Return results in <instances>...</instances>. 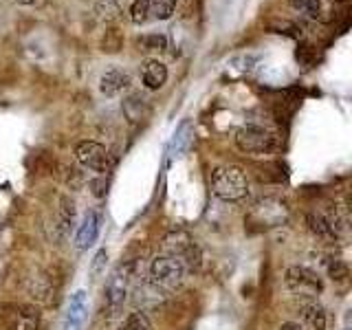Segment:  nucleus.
<instances>
[{"label": "nucleus", "mask_w": 352, "mask_h": 330, "mask_svg": "<svg viewBox=\"0 0 352 330\" xmlns=\"http://www.w3.org/2000/svg\"><path fill=\"white\" fill-rule=\"evenodd\" d=\"M212 192L225 203H242L249 198L251 183L238 165H220L212 172Z\"/></svg>", "instance_id": "1"}, {"label": "nucleus", "mask_w": 352, "mask_h": 330, "mask_svg": "<svg viewBox=\"0 0 352 330\" xmlns=\"http://www.w3.org/2000/svg\"><path fill=\"white\" fill-rule=\"evenodd\" d=\"M132 273L130 264H119V267L108 275L106 286H104V317L115 319L121 311L124 304L128 302V295L132 289Z\"/></svg>", "instance_id": "2"}, {"label": "nucleus", "mask_w": 352, "mask_h": 330, "mask_svg": "<svg viewBox=\"0 0 352 330\" xmlns=\"http://www.w3.org/2000/svg\"><path fill=\"white\" fill-rule=\"evenodd\" d=\"M291 207L280 196H262L260 201L251 205V212L247 216L249 225L256 229H275L289 223Z\"/></svg>", "instance_id": "3"}, {"label": "nucleus", "mask_w": 352, "mask_h": 330, "mask_svg": "<svg viewBox=\"0 0 352 330\" xmlns=\"http://www.w3.org/2000/svg\"><path fill=\"white\" fill-rule=\"evenodd\" d=\"M161 242H163V253L179 258L185 264L187 271H194L198 264H201V251H198L196 240L187 229L174 227L163 236Z\"/></svg>", "instance_id": "4"}, {"label": "nucleus", "mask_w": 352, "mask_h": 330, "mask_svg": "<svg viewBox=\"0 0 352 330\" xmlns=\"http://www.w3.org/2000/svg\"><path fill=\"white\" fill-rule=\"evenodd\" d=\"M236 146L245 154H256V157H264V154H273L280 148V139L275 132L269 128H262L256 124L242 126L236 132Z\"/></svg>", "instance_id": "5"}, {"label": "nucleus", "mask_w": 352, "mask_h": 330, "mask_svg": "<svg viewBox=\"0 0 352 330\" xmlns=\"http://www.w3.org/2000/svg\"><path fill=\"white\" fill-rule=\"evenodd\" d=\"M185 275H187L185 264L179 258L168 256V253H159L150 262V282L157 289H165V291L179 289L185 282Z\"/></svg>", "instance_id": "6"}, {"label": "nucleus", "mask_w": 352, "mask_h": 330, "mask_svg": "<svg viewBox=\"0 0 352 330\" xmlns=\"http://www.w3.org/2000/svg\"><path fill=\"white\" fill-rule=\"evenodd\" d=\"M284 286L295 295L302 297H317L324 293V280L317 271L304 264H293L284 271Z\"/></svg>", "instance_id": "7"}, {"label": "nucleus", "mask_w": 352, "mask_h": 330, "mask_svg": "<svg viewBox=\"0 0 352 330\" xmlns=\"http://www.w3.org/2000/svg\"><path fill=\"white\" fill-rule=\"evenodd\" d=\"M5 330H38L40 328V308L36 304H9L3 308Z\"/></svg>", "instance_id": "8"}, {"label": "nucleus", "mask_w": 352, "mask_h": 330, "mask_svg": "<svg viewBox=\"0 0 352 330\" xmlns=\"http://www.w3.org/2000/svg\"><path fill=\"white\" fill-rule=\"evenodd\" d=\"M75 157L86 170L97 172V174H106L113 168V159H110V152L97 141H80L75 148Z\"/></svg>", "instance_id": "9"}, {"label": "nucleus", "mask_w": 352, "mask_h": 330, "mask_svg": "<svg viewBox=\"0 0 352 330\" xmlns=\"http://www.w3.org/2000/svg\"><path fill=\"white\" fill-rule=\"evenodd\" d=\"M88 319V295L86 291H75L66 304V313L62 319V330H84Z\"/></svg>", "instance_id": "10"}, {"label": "nucleus", "mask_w": 352, "mask_h": 330, "mask_svg": "<svg viewBox=\"0 0 352 330\" xmlns=\"http://www.w3.org/2000/svg\"><path fill=\"white\" fill-rule=\"evenodd\" d=\"M99 231H102V216H99V212H95V209H91V212H86L82 225L77 227L75 247L80 251L91 249L99 238Z\"/></svg>", "instance_id": "11"}, {"label": "nucleus", "mask_w": 352, "mask_h": 330, "mask_svg": "<svg viewBox=\"0 0 352 330\" xmlns=\"http://www.w3.org/2000/svg\"><path fill=\"white\" fill-rule=\"evenodd\" d=\"M130 82L132 80L128 71L119 69V66H110V69H106L102 77H99V93L106 97H117L124 91H128Z\"/></svg>", "instance_id": "12"}, {"label": "nucleus", "mask_w": 352, "mask_h": 330, "mask_svg": "<svg viewBox=\"0 0 352 330\" xmlns=\"http://www.w3.org/2000/svg\"><path fill=\"white\" fill-rule=\"evenodd\" d=\"M297 313H300V326H302V330H326L328 315H326L322 304H317L313 300L304 302Z\"/></svg>", "instance_id": "13"}, {"label": "nucleus", "mask_w": 352, "mask_h": 330, "mask_svg": "<svg viewBox=\"0 0 352 330\" xmlns=\"http://www.w3.org/2000/svg\"><path fill=\"white\" fill-rule=\"evenodd\" d=\"M306 225H308V231H311V234L319 242H324V245H333V242L339 238L337 231L330 227V223H328L322 212H308L306 214Z\"/></svg>", "instance_id": "14"}, {"label": "nucleus", "mask_w": 352, "mask_h": 330, "mask_svg": "<svg viewBox=\"0 0 352 330\" xmlns=\"http://www.w3.org/2000/svg\"><path fill=\"white\" fill-rule=\"evenodd\" d=\"M141 80H143V84H146V88H150V91H159V88H163L165 82H168V66L159 60H148L146 64H143Z\"/></svg>", "instance_id": "15"}, {"label": "nucleus", "mask_w": 352, "mask_h": 330, "mask_svg": "<svg viewBox=\"0 0 352 330\" xmlns=\"http://www.w3.org/2000/svg\"><path fill=\"white\" fill-rule=\"evenodd\" d=\"M192 124L190 121H183V124L174 130V135H172V141H170V157H183V154L190 150L192 146Z\"/></svg>", "instance_id": "16"}, {"label": "nucleus", "mask_w": 352, "mask_h": 330, "mask_svg": "<svg viewBox=\"0 0 352 330\" xmlns=\"http://www.w3.org/2000/svg\"><path fill=\"white\" fill-rule=\"evenodd\" d=\"M75 225V205L71 198H62L60 201V209H58V238H66L71 234V229Z\"/></svg>", "instance_id": "17"}, {"label": "nucleus", "mask_w": 352, "mask_h": 330, "mask_svg": "<svg viewBox=\"0 0 352 330\" xmlns=\"http://www.w3.org/2000/svg\"><path fill=\"white\" fill-rule=\"evenodd\" d=\"M124 113L128 117L130 124H137V121H143L150 115V106L148 99L141 95H130L128 99H124Z\"/></svg>", "instance_id": "18"}, {"label": "nucleus", "mask_w": 352, "mask_h": 330, "mask_svg": "<svg viewBox=\"0 0 352 330\" xmlns=\"http://www.w3.org/2000/svg\"><path fill=\"white\" fill-rule=\"evenodd\" d=\"M29 293L36 297L38 302H51V295H53V284L49 280V275L44 273H38L33 275V278L29 280Z\"/></svg>", "instance_id": "19"}, {"label": "nucleus", "mask_w": 352, "mask_h": 330, "mask_svg": "<svg viewBox=\"0 0 352 330\" xmlns=\"http://www.w3.org/2000/svg\"><path fill=\"white\" fill-rule=\"evenodd\" d=\"M117 330H154L150 317L143 311H132L130 315H126L124 322L119 324Z\"/></svg>", "instance_id": "20"}, {"label": "nucleus", "mask_w": 352, "mask_h": 330, "mask_svg": "<svg viewBox=\"0 0 352 330\" xmlns=\"http://www.w3.org/2000/svg\"><path fill=\"white\" fill-rule=\"evenodd\" d=\"M137 44L141 51H163L168 47V40H165V36H161V33H146V36H141L137 40Z\"/></svg>", "instance_id": "21"}, {"label": "nucleus", "mask_w": 352, "mask_h": 330, "mask_svg": "<svg viewBox=\"0 0 352 330\" xmlns=\"http://www.w3.org/2000/svg\"><path fill=\"white\" fill-rule=\"evenodd\" d=\"M176 0H150V14H154L159 20H168L174 14Z\"/></svg>", "instance_id": "22"}, {"label": "nucleus", "mask_w": 352, "mask_h": 330, "mask_svg": "<svg viewBox=\"0 0 352 330\" xmlns=\"http://www.w3.org/2000/svg\"><path fill=\"white\" fill-rule=\"evenodd\" d=\"M328 275L333 278L335 282H346L348 280V264L341 260V258H330L328 260Z\"/></svg>", "instance_id": "23"}, {"label": "nucleus", "mask_w": 352, "mask_h": 330, "mask_svg": "<svg viewBox=\"0 0 352 330\" xmlns=\"http://www.w3.org/2000/svg\"><path fill=\"white\" fill-rule=\"evenodd\" d=\"M130 18L135 25H143L150 18V0H135L130 7Z\"/></svg>", "instance_id": "24"}, {"label": "nucleus", "mask_w": 352, "mask_h": 330, "mask_svg": "<svg viewBox=\"0 0 352 330\" xmlns=\"http://www.w3.org/2000/svg\"><path fill=\"white\" fill-rule=\"evenodd\" d=\"M291 7L295 11H302V14L313 16V18L322 14V0H291Z\"/></svg>", "instance_id": "25"}, {"label": "nucleus", "mask_w": 352, "mask_h": 330, "mask_svg": "<svg viewBox=\"0 0 352 330\" xmlns=\"http://www.w3.org/2000/svg\"><path fill=\"white\" fill-rule=\"evenodd\" d=\"M97 11L102 14V18H117L119 14V5L117 0H97Z\"/></svg>", "instance_id": "26"}, {"label": "nucleus", "mask_w": 352, "mask_h": 330, "mask_svg": "<svg viewBox=\"0 0 352 330\" xmlns=\"http://www.w3.org/2000/svg\"><path fill=\"white\" fill-rule=\"evenodd\" d=\"M106 260H108V251H106V249H99V251H97V256H95V260H93V264H91V273H93V275H102Z\"/></svg>", "instance_id": "27"}, {"label": "nucleus", "mask_w": 352, "mask_h": 330, "mask_svg": "<svg viewBox=\"0 0 352 330\" xmlns=\"http://www.w3.org/2000/svg\"><path fill=\"white\" fill-rule=\"evenodd\" d=\"M119 47H121V38H119V33H115V31L106 33V40H104V51H108V53H115V51H119Z\"/></svg>", "instance_id": "28"}, {"label": "nucleus", "mask_w": 352, "mask_h": 330, "mask_svg": "<svg viewBox=\"0 0 352 330\" xmlns=\"http://www.w3.org/2000/svg\"><path fill=\"white\" fill-rule=\"evenodd\" d=\"M280 330H302V326H300V324H295V322H284V324L280 326Z\"/></svg>", "instance_id": "29"}, {"label": "nucleus", "mask_w": 352, "mask_h": 330, "mask_svg": "<svg viewBox=\"0 0 352 330\" xmlns=\"http://www.w3.org/2000/svg\"><path fill=\"white\" fill-rule=\"evenodd\" d=\"M20 5H31V3H36V0H18Z\"/></svg>", "instance_id": "30"}]
</instances>
